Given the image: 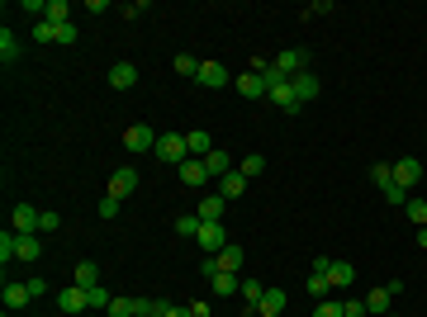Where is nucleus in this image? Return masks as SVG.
<instances>
[{
  "mask_svg": "<svg viewBox=\"0 0 427 317\" xmlns=\"http://www.w3.org/2000/svg\"><path fill=\"white\" fill-rule=\"evenodd\" d=\"M266 100H271L275 109H280V114H299V109H304L299 100H294V85H290L285 76H280L275 67L266 71Z\"/></svg>",
  "mask_w": 427,
  "mask_h": 317,
  "instance_id": "1",
  "label": "nucleus"
},
{
  "mask_svg": "<svg viewBox=\"0 0 427 317\" xmlns=\"http://www.w3.org/2000/svg\"><path fill=\"white\" fill-rule=\"evenodd\" d=\"M157 157L166 161V166H181V161H190L186 132H161V137H157Z\"/></svg>",
  "mask_w": 427,
  "mask_h": 317,
  "instance_id": "2",
  "label": "nucleus"
},
{
  "mask_svg": "<svg viewBox=\"0 0 427 317\" xmlns=\"http://www.w3.org/2000/svg\"><path fill=\"white\" fill-rule=\"evenodd\" d=\"M275 71L285 80H294L299 71H309V48H285V53H275V62H271Z\"/></svg>",
  "mask_w": 427,
  "mask_h": 317,
  "instance_id": "3",
  "label": "nucleus"
},
{
  "mask_svg": "<svg viewBox=\"0 0 427 317\" xmlns=\"http://www.w3.org/2000/svg\"><path fill=\"white\" fill-rule=\"evenodd\" d=\"M195 237H200V251H204V256H218V251L233 241L228 232H223V223H200V232H195Z\"/></svg>",
  "mask_w": 427,
  "mask_h": 317,
  "instance_id": "4",
  "label": "nucleus"
},
{
  "mask_svg": "<svg viewBox=\"0 0 427 317\" xmlns=\"http://www.w3.org/2000/svg\"><path fill=\"white\" fill-rule=\"evenodd\" d=\"M124 147L129 152H157V132L147 123H134V128H124Z\"/></svg>",
  "mask_w": 427,
  "mask_h": 317,
  "instance_id": "5",
  "label": "nucleus"
},
{
  "mask_svg": "<svg viewBox=\"0 0 427 317\" xmlns=\"http://www.w3.org/2000/svg\"><path fill=\"white\" fill-rule=\"evenodd\" d=\"M418 180H423V161H418V157H399V161H394V185L413 189Z\"/></svg>",
  "mask_w": 427,
  "mask_h": 317,
  "instance_id": "6",
  "label": "nucleus"
},
{
  "mask_svg": "<svg viewBox=\"0 0 427 317\" xmlns=\"http://www.w3.org/2000/svg\"><path fill=\"white\" fill-rule=\"evenodd\" d=\"M134 189H138V171L134 166H119V171L109 175V194H114V199H129Z\"/></svg>",
  "mask_w": 427,
  "mask_h": 317,
  "instance_id": "7",
  "label": "nucleus"
},
{
  "mask_svg": "<svg viewBox=\"0 0 427 317\" xmlns=\"http://www.w3.org/2000/svg\"><path fill=\"white\" fill-rule=\"evenodd\" d=\"M57 308H62L67 317H76V313H86V308H90V298H86V289H81V284H72V289L57 293Z\"/></svg>",
  "mask_w": 427,
  "mask_h": 317,
  "instance_id": "8",
  "label": "nucleus"
},
{
  "mask_svg": "<svg viewBox=\"0 0 427 317\" xmlns=\"http://www.w3.org/2000/svg\"><path fill=\"white\" fill-rule=\"evenodd\" d=\"M200 85H209V90H223V85H228V67H223V62H200Z\"/></svg>",
  "mask_w": 427,
  "mask_h": 317,
  "instance_id": "9",
  "label": "nucleus"
},
{
  "mask_svg": "<svg viewBox=\"0 0 427 317\" xmlns=\"http://www.w3.org/2000/svg\"><path fill=\"white\" fill-rule=\"evenodd\" d=\"M290 85H294V100H299V105H309V100H319V90H323L314 71H299V76H294Z\"/></svg>",
  "mask_w": 427,
  "mask_h": 317,
  "instance_id": "10",
  "label": "nucleus"
},
{
  "mask_svg": "<svg viewBox=\"0 0 427 317\" xmlns=\"http://www.w3.org/2000/svg\"><path fill=\"white\" fill-rule=\"evenodd\" d=\"M285 303H290V293H285V289H266V293H261V303H257V317L285 313Z\"/></svg>",
  "mask_w": 427,
  "mask_h": 317,
  "instance_id": "11",
  "label": "nucleus"
},
{
  "mask_svg": "<svg viewBox=\"0 0 427 317\" xmlns=\"http://www.w3.org/2000/svg\"><path fill=\"white\" fill-rule=\"evenodd\" d=\"M109 85H114V90L138 85V67H134V62H114V67H109Z\"/></svg>",
  "mask_w": 427,
  "mask_h": 317,
  "instance_id": "12",
  "label": "nucleus"
},
{
  "mask_svg": "<svg viewBox=\"0 0 427 317\" xmlns=\"http://www.w3.org/2000/svg\"><path fill=\"white\" fill-rule=\"evenodd\" d=\"M223 213H228V199H223V194L200 199V223H223Z\"/></svg>",
  "mask_w": 427,
  "mask_h": 317,
  "instance_id": "13",
  "label": "nucleus"
},
{
  "mask_svg": "<svg viewBox=\"0 0 427 317\" xmlns=\"http://www.w3.org/2000/svg\"><path fill=\"white\" fill-rule=\"evenodd\" d=\"M38 223H43V213H38V209H29V204H19V209H15V232H19V237L38 232Z\"/></svg>",
  "mask_w": 427,
  "mask_h": 317,
  "instance_id": "14",
  "label": "nucleus"
},
{
  "mask_svg": "<svg viewBox=\"0 0 427 317\" xmlns=\"http://www.w3.org/2000/svg\"><path fill=\"white\" fill-rule=\"evenodd\" d=\"M72 284H81V289H95V284H100V265H95V261H76V270H72Z\"/></svg>",
  "mask_w": 427,
  "mask_h": 317,
  "instance_id": "15",
  "label": "nucleus"
},
{
  "mask_svg": "<svg viewBox=\"0 0 427 317\" xmlns=\"http://www.w3.org/2000/svg\"><path fill=\"white\" fill-rule=\"evenodd\" d=\"M176 171H181V180H186V185H204V180H209V171H204V161H200V157L181 161Z\"/></svg>",
  "mask_w": 427,
  "mask_h": 317,
  "instance_id": "16",
  "label": "nucleus"
},
{
  "mask_svg": "<svg viewBox=\"0 0 427 317\" xmlns=\"http://www.w3.org/2000/svg\"><path fill=\"white\" fill-rule=\"evenodd\" d=\"M238 95L242 100H261V95H266V80L257 76V71H247V76H238Z\"/></svg>",
  "mask_w": 427,
  "mask_h": 317,
  "instance_id": "17",
  "label": "nucleus"
},
{
  "mask_svg": "<svg viewBox=\"0 0 427 317\" xmlns=\"http://www.w3.org/2000/svg\"><path fill=\"white\" fill-rule=\"evenodd\" d=\"M186 147H190V157H200V161L214 152V142H209V132H204V128H190L186 132Z\"/></svg>",
  "mask_w": 427,
  "mask_h": 317,
  "instance_id": "18",
  "label": "nucleus"
},
{
  "mask_svg": "<svg viewBox=\"0 0 427 317\" xmlns=\"http://www.w3.org/2000/svg\"><path fill=\"white\" fill-rule=\"evenodd\" d=\"M0 298H5V313H19V308L29 303V284H5Z\"/></svg>",
  "mask_w": 427,
  "mask_h": 317,
  "instance_id": "19",
  "label": "nucleus"
},
{
  "mask_svg": "<svg viewBox=\"0 0 427 317\" xmlns=\"http://www.w3.org/2000/svg\"><path fill=\"white\" fill-rule=\"evenodd\" d=\"M218 270H228V275H238V270H242V246H238V241H228V246L218 251Z\"/></svg>",
  "mask_w": 427,
  "mask_h": 317,
  "instance_id": "20",
  "label": "nucleus"
},
{
  "mask_svg": "<svg viewBox=\"0 0 427 317\" xmlns=\"http://www.w3.org/2000/svg\"><path fill=\"white\" fill-rule=\"evenodd\" d=\"M351 280H356V270H351L347 261H332V270H328V284H337V289H351Z\"/></svg>",
  "mask_w": 427,
  "mask_h": 317,
  "instance_id": "21",
  "label": "nucleus"
},
{
  "mask_svg": "<svg viewBox=\"0 0 427 317\" xmlns=\"http://www.w3.org/2000/svg\"><path fill=\"white\" fill-rule=\"evenodd\" d=\"M204 171H209V175H218V180H223V175L233 171V161H228V152H218V147H214L209 157H204Z\"/></svg>",
  "mask_w": 427,
  "mask_h": 317,
  "instance_id": "22",
  "label": "nucleus"
},
{
  "mask_svg": "<svg viewBox=\"0 0 427 317\" xmlns=\"http://www.w3.org/2000/svg\"><path fill=\"white\" fill-rule=\"evenodd\" d=\"M19 237V232H15ZM43 256V237L38 232H29V237H19V261H38Z\"/></svg>",
  "mask_w": 427,
  "mask_h": 317,
  "instance_id": "23",
  "label": "nucleus"
},
{
  "mask_svg": "<svg viewBox=\"0 0 427 317\" xmlns=\"http://www.w3.org/2000/svg\"><path fill=\"white\" fill-rule=\"evenodd\" d=\"M242 189H247V175H242V171H228L218 194H223V199H242Z\"/></svg>",
  "mask_w": 427,
  "mask_h": 317,
  "instance_id": "24",
  "label": "nucleus"
},
{
  "mask_svg": "<svg viewBox=\"0 0 427 317\" xmlns=\"http://www.w3.org/2000/svg\"><path fill=\"white\" fill-rule=\"evenodd\" d=\"M389 298H394V293H389V289H375V293H366V313L385 317V313H389Z\"/></svg>",
  "mask_w": 427,
  "mask_h": 317,
  "instance_id": "25",
  "label": "nucleus"
},
{
  "mask_svg": "<svg viewBox=\"0 0 427 317\" xmlns=\"http://www.w3.org/2000/svg\"><path fill=\"white\" fill-rule=\"evenodd\" d=\"M43 15H48V24H72V5H67V0H48Z\"/></svg>",
  "mask_w": 427,
  "mask_h": 317,
  "instance_id": "26",
  "label": "nucleus"
},
{
  "mask_svg": "<svg viewBox=\"0 0 427 317\" xmlns=\"http://www.w3.org/2000/svg\"><path fill=\"white\" fill-rule=\"evenodd\" d=\"M214 293H218V298H233V293H238V275L218 270V275H214Z\"/></svg>",
  "mask_w": 427,
  "mask_h": 317,
  "instance_id": "27",
  "label": "nucleus"
},
{
  "mask_svg": "<svg viewBox=\"0 0 427 317\" xmlns=\"http://www.w3.org/2000/svg\"><path fill=\"white\" fill-rule=\"evenodd\" d=\"M15 57H19V38H15V33H10V28H5V33H0V62H5V67H10V62H15Z\"/></svg>",
  "mask_w": 427,
  "mask_h": 317,
  "instance_id": "28",
  "label": "nucleus"
},
{
  "mask_svg": "<svg viewBox=\"0 0 427 317\" xmlns=\"http://www.w3.org/2000/svg\"><path fill=\"white\" fill-rule=\"evenodd\" d=\"M261 293H266V284H261V280H242V298H247V308H252V313H257Z\"/></svg>",
  "mask_w": 427,
  "mask_h": 317,
  "instance_id": "29",
  "label": "nucleus"
},
{
  "mask_svg": "<svg viewBox=\"0 0 427 317\" xmlns=\"http://www.w3.org/2000/svg\"><path fill=\"white\" fill-rule=\"evenodd\" d=\"M238 171L247 175V180H257V175L266 171V157H261V152H252V157H242V166H238Z\"/></svg>",
  "mask_w": 427,
  "mask_h": 317,
  "instance_id": "30",
  "label": "nucleus"
},
{
  "mask_svg": "<svg viewBox=\"0 0 427 317\" xmlns=\"http://www.w3.org/2000/svg\"><path fill=\"white\" fill-rule=\"evenodd\" d=\"M371 180H375L380 189H389V185H394V166H389V161H380V166H371Z\"/></svg>",
  "mask_w": 427,
  "mask_h": 317,
  "instance_id": "31",
  "label": "nucleus"
},
{
  "mask_svg": "<svg viewBox=\"0 0 427 317\" xmlns=\"http://www.w3.org/2000/svg\"><path fill=\"white\" fill-rule=\"evenodd\" d=\"M86 298H90V308H105V313H109V303H114V293H109L105 284H95V289H86Z\"/></svg>",
  "mask_w": 427,
  "mask_h": 317,
  "instance_id": "32",
  "label": "nucleus"
},
{
  "mask_svg": "<svg viewBox=\"0 0 427 317\" xmlns=\"http://www.w3.org/2000/svg\"><path fill=\"white\" fill-rule=\"evenodd\" d=\"M403 213H408L418 228H427V199H408V204H403Z\"/></svg>",
  "mask_w": 427,
  "mask_h": 317,
  "instance_id": "33",
  "label": "nucleus"
},
{
  "mask_svg": "<svg viewBox=\"0 0 427 317\" xmlns=\"http://www.w3.org/2000/svg\"><path fill=\"white\" fill-rule=\"evenodd\" d=\"M0 261H5V265H10V261H19V237H10V232L0 237Z\"/></svg>",
  "mask_w": 427,
  "mask_h": 317,
  "instance_id": "34",
  "label": "nucleus"
},
{
  "mask_svg": "<svg viewBox=\"0 0 427 317\" xmlns=\"http://www.w3.org/2000/svg\"><path fill=\"white\" fill-rule=\"evenodd\" d=\"M171 67H176L181 76H200V62H195V57H190V53H181V57H176V62H171Z\"/></svg>",
  "mask_w": 427,
  "mask_h": 317,
  "instance_id": "35",
  "label": "nucleus"
},
{
  "mask_svg": "<svg viewBox=\"0 0 427 317\" xmlns=\"http://www.w3.org/2000/svg\"><path fill=\"white\" fill-rule=\"evenodd\" d=\"M328 289H332V284H328V275H309V293H314V298H328Z\"/></svg>",
  "mask_w": 427,
  "mask_h": 317,
  "instance_id": "36",
  "label": "nucleus"
},
{
  "mask_svg": "<svg viewBox=\"0 0 427 317\" xmlns=\"http://www.w3.org/2000/svg\"><path fill=\"white\" fill-rule=\"evenodd\" d=\"M176 232H181V237H195V232H200V218L181 213V218H176Z\"/></svg>",
  "mask_w": 427,
  "mask_h": 317,
  "instance_id": "37",
  "label": "nucleus"
},
{
  "mask_svg": "<svg viewBox=\"0 0 427 317\" xmlns=\"http://www.w3.org/2000/svg\"><path fill=\"white\" fill-rule=\"evenodd\" d=\"M33 38H38V43H57V24H48V19H38V28H33Z\"/></svg>",
  "mask_w": 427,
  "mask_h": 317,
  "instance_id": "38",
  "label": "nucleus"
},
{
  "mask_svg": "<svg viewBox=\"0 0 427 317\" xmlns=\"http://www.w3.org/2000/svg\"><path fill=\"white\" fill-rule=\"evenodd\" d=\"M119 204H124V199H114V194H105V199H100V218H119Z\"/></svg>",
  "mask_w": 427,
  "mask_h": 317,
  "instance_id": "39",
  "label": "nucleus"
},
{
  "mask_svg": "<svg viewBox=\"0 0 427 317\" xmlns=\"http://www.w3.org/2000/svg\"><path fill=\"white\" fill-rule=\"evenodd\" d=\"M342 317H366V298H347V303H342Z\"/></svg>",
  "mask_w": 427,
  "mask_h": 317,
  "instance_id": "40",
  "label": "nucleus"
},
{
  "mask_svg": "<svg viewBox=\"0 0 427 317\" xmlns=\"http://www.w3.org/2000/svg\"><path fill=\"white\" fill-rule=\"evenodd\" d=\"M314 317H342V303H337V298H323Z\"/></svg>",
  "mask_w": 427,
  "mask_h": 317,
  "instance_id": "41",
  "label": "nucleus"
},
{
  "mask_svg": "<svg viewBox=\"0 0 427 317\" xmlns=\"http://www.w3.org/2000/svg\"><path fill=\"white\" fill-rule=\"evenodd\" d=\"M57 228H62V218H57V213L48 209V213H43V223H38V232H48V237H53Z\"/></svg>",
  "mask_w": 427,
  "mask_h": 317,
  "instance_id": "42",
  "label": "nucleus"
},
{
  "mask_svg": "<svg viewBox=\"0 0 427 317\" xmlns=\"http://www.w3.org/2000/svg\"><path fill=\"white\" fill-rule=\"evenodd\" d=\"M314 15H332V0H314V5L304 10V19H314Z\"/></svg>",
  "mask_w": 427,
  "mask_h": 317,
  "instance_id": "43",
  "label": "nucleus"
},
{
  "mask_svg": "<svg viewBox=\"0 0 427 317\" xmlns=\"http://www.w3.org/2000/svg\"><path fill=\"white\" fill-rule=\"evenodd\" d=\"M57 43L72 48V43H76V24H57Z\"/></svg>",
  "mask_w": 427,
  "mask_h": 317,
  "instance_id": "44",
  "label": "nucleus"
},
{
  "mask_svg": "<svg viewBox=\"0 0 427 317\" xmlns=\"http://www.w3.org/2000/svg\"><path fill=\"white\" fill-rule=\"evenodd\" d=\"M385 199H389V204H408V189H403V185H389V189H385Z\"/></svg>",
  "mask_w": 427,
  "mask_h": 317,
  "instance_id": "45",
  "label": "nucleus"
},
{
  "mask_svg": "<svg viewBox=\"0 0 427 317\" xmlns=\"http://www.w3.org/2000/svg\"><path fill=\"white\" fill-rule=\"evenodd\" d=\"M200 275L214 280V275H218V256H204V261H200Z\"/></svg>",
  "mask_w": 427,
  "mask_h": 317,
  "instance_id": "46",
  "label": "nucleus"
},
{
  "mask_svg": "<svg viewBox=\"0 0 427 317\" xmlns=\"http://www.w3.org/2000/svg\"><path fill=\"white\" fill-rule=\"evenodd\" d=\"M48 293V280H29V298H43Z\"/></svg>",
  "mask_w": 427,
  "mask_h": 317,
  "instance_id": "47",
  "label": "nucleus"
},
{
  "mask_svg": "<svg viewBox=\"0 0 427 317\" xmlns=\"http://www.w3.org/2000/svg\"><path fill=\"white\" fill-rule=\"evenodd\" d=\"M186 308H190V317H214V313H209V303H186Z\"/></svg>",
  "mask_w": 427,
  "mask_h": 317,
  "instance_id": "48",
  "label": "nucleus"
},
{
  "mask_svg": "<svg viewBox=\"0 0 427 317\" xmlns=\"http://www.w3.org/2000/svg\"><path fill=\"white\" fill-rule=\"evenodd\" d=\"M166 317H190V308H176V303H171V308H166Z\"/></svg>",
  "mask_w": 427,
  "mask_h": 317,
  "instance_id": "49",
  "label": "nucleus"
},
{
  "mask_svg": "<svg viewBox=\"0 0 427 317\" xmlns=\"http://www.w3.org/2000/svg\"><path fill=\"white\" fill-rule=\"evenodd\" d=\"M166 308H171V303H166V298H157V313H147V317H166Z\"/></svg>",
  "mask_w": 427,
  "mask_h": 317,
  "instance_id": "50",
  "label": "nucleus"
},
{
  "mask_svg": "<svg viewBox=\"0 0 427 317\" xmlns=\"http://www.w3.org/2000/svg\"><path fill=\"white\" fill-rule=\"evenodd\" d=\"M418 246H423V251H427V228H418Z\"/></svg>",
  "mask_w": 427,
  "mask_h": 317,
  "instance_id": "51",
  "label": "nucleus"
}]
</instances>
